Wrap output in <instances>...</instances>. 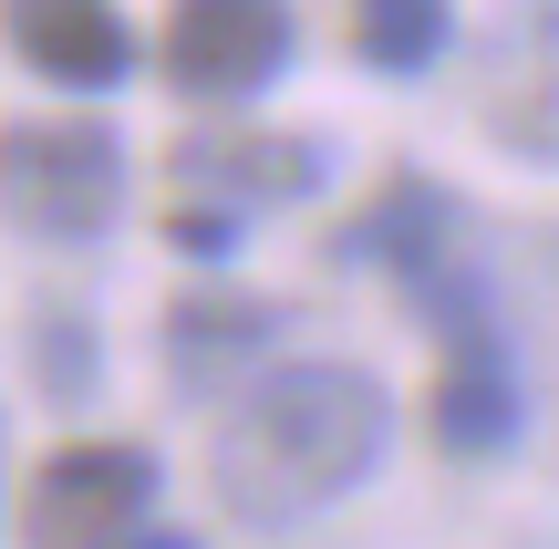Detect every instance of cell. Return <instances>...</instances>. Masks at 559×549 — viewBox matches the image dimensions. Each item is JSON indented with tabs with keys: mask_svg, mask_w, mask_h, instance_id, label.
<instances>
[{
	"mask_svg": "<svg viewBox=\"0 0 559 549\" xmlns=\"http://www.w3.org/2000/svg\"><path fill=\"white\" fill-rule=\"evenodd\" d=\"M321 177H332V156H321L311 135H187L177 145V198L228 207V218H249V207H300Z\"/></svg>",
	"mask_w": 559,
	"mask_h": 549,
	"instance_id": "5b68a950",
	"label": "cell"
},
{
	"mask_svg": "<svg viewBox=\"0 0 559 549\" xmlns=\"http://www.w3.org/2000/svg\"><path fill=\"white\" fill-rule=\"evenodd\" d=\"M166 239H177L187 260H228V249H239V218H228V207H198V198H177Z\"/></svg>",
	"mask_w": 559,
	"mask_h": 549,
	"instance_id": "30bf717a",
	"label": "cell"
},
{
	"mask_svg": "<svg viewBox=\"0 0 559 549\" xmlns=\"http://www.w3.org/2000/svg\"><path fill=\"white\" fill-rule=\"evenodd\" d=\"M145 509H156V456L94 435V446L41 456L32 498H21V539L32 549H124L145 529Z\"/></svg>",
	"mask_w": 559,
	"mask_h": 549,
	"instance_id": "3957f363",
	"label": "cell"
},
{
	"mask_svg": "<svg viewBox=\"0 0 559 549\" xmlns=\"http://www.w3.org/2000/svg\"><path fill=\"white\" fill-rule=\"evenodd\" d=\"M445 32H456V0H353V52L394 83H415L445 52Z\"/></svg>",
	"mask_w": 559,
	"mask_h": 549,
	"instance_id": "9c48e42d",
	"label": "cell"
},
{
	"mask_svg": "<svg viewBox=\"0 0 559 549\" xmlns=\"http://www.w3.org/2000/svg\"><path fill=\"white\" fill-rule=\"evenodd\" d=\"M487 124L519 156L559 166V0H508L487 41Z\"/></svg>",
	"mask_w": 559,
	"mask_h": 549,
	"instance_id": "8992f818",
	"label": "cell"
},
{
	"mask_svg": "<svg viewBox=\"0 0 559 549\" xmlns=\"http://www.w3.org/2000/svg\"><path fill=\"white\" fill-rule=\"evenodd\" d=\"M124 549H198V539H187V529H135Z\"/></svg>",
	"mask_w": 559,
	"mask_h": 549,
	"instance_id": "8fae6325",
	"label": "cell"
},
{
	"mask_svg": "<svg viewBox=\"0 0 559 549\" xmlns=\"http://www.w3.org/2000/svg\"><path fill=\"white\" fill-rule=\"evenodd\" d=\"M124 207V145L115 124H83V115H41V124H0V218L21 239H52L83 249L104 239Z\"/></svg>",
	"mask_w": 559,
	"mask_h": 549,
	"instance_id": "7a4b0ae2",
	"label": "cell"
},
{
	"mask_svg": "<svg viewBox=\"0 0 559 549\" xmlns=\"http://www.w3.org/2000/svg\"><path fill=\"white\" fill-rule=\"evenodd\" d=\"M300 21L290 0H177L166 11V83L198 104H249L260 83H280V62H290Z\"/></svg>",
	"mask_w": 559,
	"mask_h": 549,
	"instance_id": "277c9868",
	"label": "cell"
},
{
	"mask_svg": "<svg viewBox=\"0 0 559 549\" xmlns=\"http://www.w3.org/2000/svg\"><path fill=\"white\" fill-rule=\"evenodd\" d=\"M383 435H394V405L362 363H280L228 405L207 467L249 529H290L383 467Z\"/></svg>",
	"mask_w": 559,
	"mask_h": 549,
	"instance_id": "6da1fadb",
	"label": "cell"
},
{
	"mask_svg": "<svg viewBox=\"0 0 559 549\" xmlns=\"http://www.w3.org/2000/svg\"><path fill=\"white\" fill-rule=\"evenodd\" d=\"M280 332L270 301H177L166 311V353H177V373H198V384H218L228 363H249Z\"/></svg>",
	"mask_w": 559,
	"mask_h": 549,
	"instance_id": "ba28073f",
	"label": "cell"
},
{
	"mask_svg": "<svg viewBox=\"0 0 559 549\" xmlns=\"http://www.w3.org/2000/svg\"><path fill=\"white\" fill-rule=\"evenodd\" d=\"M0 32L62 94H104V83L135 73V32H124L115 0H0Z\"/></svg>",
	"mask_w": 559,
	"mask_h": 549,
	"instance_id": "52a82bcc",
	"label": "cell"
}]
</instances>
